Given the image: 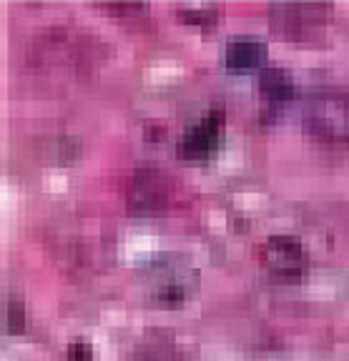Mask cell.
I'll list each match as a JSON object with an SVG mask.
<instances>
[{
  "mask_svg": "<svg viewBox=\"0 0 349 361\" xmlns=\"http://www.w3.org/2000/svg\"><path fill=\"white\" fill-rule=\"evenodd\" d=\"M224 133H226V111L224 108H211V111L203 113L191 128H186L176 153H179V158L191 161V164L206 161V158H211L221 148Z\"/></svg>",
  "mask_w": 349,
  "mask_h": 361,
  "instance_id": "5b68a950",
  "label": "cell"
},
{
  "mask_svg": "<svg viewBox=\"0 0 349 361\" xmlns=\"http://www.w3.org/2000/svg\"><path fill=\"white\" fill-rule=\"evenodd\" d=\"M302 121L312 138L329 146H349V90H312L302 108Z\"/></svg>",
  "mask_w": 349,
  "mask_h": 361,
  "instance_id": "7a4b0ae2",
  "label": "cell"
},
{
  "mask_svg": "<svg viewBox=\"0 0 349 361\" xmlns=\"http://www.w3.org/2000/svg\"><path fill=\"white\" fill-rule=\"evenodd\" d=\"M174 344V338L158 334V336L146 338V341L136 346L131 361H184L181 359V351Z\"/></svg>",
  "mask_w": 349,
  "mask_h": 361,
  "instance_id": "9c48e42d",
  "label": "cell"
},
{
  "mask_svg": "<svg viewBox=\"0 0 349 361\" xmlns=\"http://www.w3.org/2000/svg\"><path fill=\"white\" fill-rule=\"evenodd\" d=\"M174 186L166 171L156 166H138L126 186V203L129 211L138 219H151V216L164 214L169 209Z\"/></svg>",
  "mask_w": 349,
  "mask_h": 361,
  "instance_id": "3957f363",
  "label": "cell"
},
{
  "mask_svg": "<svg viewBox=\"0 0 349 361\" xmlns=\"http://www.w3.org/2000/svg\"><path fill=\"white\" fill-rule=\"evenodd\" d=\"M68 361H93V349H90L88 341H83V338L71 341V346H68Z\"/></svg>",
  "mask_w": 349,
  "mask_h": 361,
  "instance_id": "7c38bea8",
  "label": "cell"
},
{
  "mask_svg": "<svg viewBox=\"0 0 349 361\" xmlns=\"http://www.w3.org/2000/svg\"><path fill=\"white\" fill-rule=\"evenodd\" d=\"M259 90H261V96L269 103H274V106H284V103H292L294 98H297L294 78L284 68L266 66L264 71H259Z\"/></svg>",
  "mask_w": 349,
  "mask_h": 361,
  "instance_id": "ba28073f",
  "label": "cell"
},
{
  "mask_svg": "<svg viewBox=\"0 0 349 361\" xmlns=\"http://www.w3.org/2000/svg\"><path fill=\"white\" fill-rule=\"evenodd\" d=\"M3 324L8 334H20L25 329V309L20 299H6L3 304Z\"/></svg>",
  "mask_w": 349,
  "mask_h": 361,
  "instance_id": "30bf717a",
  "label": "cell"
},
{
  "mask_svg": "<svg viewBox=\"0 0 349 361\" xmlns=\"http://www.w3.org/2000/svg\"><path fill=\"white\" fill-rule=\"evenodd\" d=\"M146 299L161 309H179L199 291V271L181 256L164 254L146 261L138 271Z\"/></svg>",
  "mask_w": 349,
  "mask_h": 361,
  "instance_id": "6da1fadb",
  "label": "cell"
},
{
  "mask_svg": "<svg viewBox=\"0 0 349 361\" xmlns=\"http://www.w3.org/2000/svg\"><path fill=\"white\" fill-rule=\"evenodd\" d=\"M108 13H113V16H138V13L146 11V6H131V3H121V6H103Z\"/></svg>",
  "mask_w": 349,
  "mask_h": 361,
  "instance_id": "4fadbf2b",
  "label": "cell"
},
{
  "mask_svg": "<svg viewBox=\"0 0 349 361\" xmlns=\"http://www.w3.org/2000/svg\"><path fill=\"white\" fill-rule=\"evenodd\" d=\"M332 8L324 3H274L269 8L276 33L292 40H312L327 28Z\"/></svg>",
  "mask_w": 349,
  "mask_h": 361,
  "instance_id": "277c9868",
  "label": "cell"
},
{
  "mask_svg": "<svg viewBox=\"0 0 349 361\" xmlns=\"http://www.w3.org/2000/svg\"><path fill=\"white\" fill-rule=\"evenodd\" d=\"M261 259L276 281L294 283L309 269V259L302 241L294 236H269L261 248Z\"/></svg>",
  "mask_w": 349,
  "mask_h": 361,
  "instance_id": "8992f818",
  "label": "cell"
},
{
  "mask_svg": "<svg viewBox=\"0 0 349 361\" xmlns=\"http://www.w3.org/2000/svg\"><path fill=\"white\" fill-rule=\"evenodd\" d=\"M179 16L189 23H196V25H208L211 20H216L219 11H216V8H208V6L206 8H184V11H179Z\"/></svg>",
  "mask_w": 349,
  "mask_h": 361,
  "instance_id": "8fae6325",
  "label": "cell"
},
{
  "mask_svg": "<svg viewBox=\"0 0 349 361\" xmlns=\"http://www.w3.org/2000/svg\"><path fill=\"white\" fill-rule=\"evenodd\" d=\"M269 48L259 35H231L224 48V63L234 73L247 71H264Z\"/></svg>",
  "mask_w": 349,
  "mask_h": 361,
  "instance_id": "52a82bcc",
  "label": "cell"
}]
</instances>
